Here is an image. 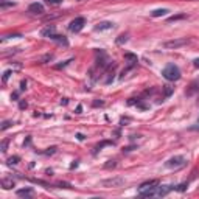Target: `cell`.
I'll list each match as a JSON object with an SVG mask.
<instances>
[{
  "instance_id": "obj_35",
  "label": "cell",
  "mask_w": 199,
  "mask_h": 199,
  "mask_svg": "<svg viewBox=\"0 0 199 199\" xmlns=\"http://www.w3.org/2000/svg\"><path fill=\"white\" fill-rule=\"evenodd\" d=\"M20 89H22V90L26 89V81H22V83H20Z\"/></svg>"
},
{
  "instance_id": "obj_1",
  "label": "cell",
  "mask_w": 199,
  "mask_h": 199,
  "mask_svg": "<svg viewBox=\"0 0 199 199\" xmlns=\"http://www.w3.org/2000/svg\"><path fill=\"white\" fill-rule=\"evenodd\" d=\"M162 76H164L165 79H168V81H177V79H180V70H179L177 65L168 64L164 70H162Z\"/></svg>"
},
{
  "instance_id": "obj_26",
  "label": "cell",
  "mask_w": 199,
  "mask_h": 199,
  "mask_svg": "<svg viewBox=\"0 0 199 199\" xmlns=\"http://www.w3.org/2000/svg\"><path fill=\"white\" fill-rule=\"evenodd\" d=\"M8 143H10V140H8V138H5V140L2 142V146H0V148H2V152H6V149H8Z\"/></svg>"
},
{
  "instance_id": "obj_18",
  "label": "cell",
  "mask_w": 199,
  "mask_h": 199,
  "mask_svg": "<svg viewBox=\"0 0 199 199\" xmlns=\"http://www.w3.org/2000/svg\"><path fill=\"white\" fill-rule=\"evenodd\" d=\"M107 145H114V142H111V140H104V142H101L100 145H97V148H95V152H98L103 146H107Z\"/></svg>"
},
{
  "instance_id": "obj_3",
  "label": "cell",
  "mask_w": 199,
  "mask_h": 199,
  "mask_svg": "<svg viewBox=\"0 0 199 199\" xmlns=\"http://www.w3.org/2000/svg\"><path fill=\"white\" fill-rule=\"evenodd\" d=\"M190 42L188 38H180V39H173V40H166L164 42V47L165 48H179V47H184V45H187Z\"/></svg>"
},
{
  "instance_id": "obj_36",
  "label": "cell",
  "mask_w": 199,
  "mask_h": 199,
  "mask_svg": "<svg viewBox=\"0 0 199 199\" xmlns=\"http://www.w3.org/2000/svg\"><path fill=\"white\" fill-rule=\"evenodd\" d=\"M76 138H78V140H84L86 137H84L83 134H76Z\"/></svg>"
},
{
  "instance_id": "obj_21",
  "label": "cell",
  "mask_w": 199,
  "mask_h": 199,
  "mask_svg": "<svg viewBox=\"0 0 199 199\" xmlns=\"http://www.w3.org/2000/svg\"><path fill=\"white\" fill-rule=\"evenodd\" d=\"M125 59H128V61H132V62H137V56L132 55V53H125Z\"/></svg>"
},
{
  "instance_id": "obj_4",
  "label": "cell",
  "mask_w": 199,
  "mask_h": 199,
  "mask_svg": "<svg viewBox=\"0 0 199 199\" xmlns=\"http://www.w3.org/2000/svg\"><path fill=\"white\" fill-rule=\"evenodd\" d=\"M84 25H86L84 17H75V19L69 24V30L72 31V33H78V31H81L84 28Z\"/></svg>"
},
{
  "instance_id": "obj_6",
  "label": "cell",
  "mask_w": 199,
  "mask_h": 199,
  "mask_svg": "<svg viewBox=\"0 0 199 199\" xmlns=\"http://www.w3.org/2000/svg\"><path fill=\"white\" fill-rule=\"evenodd\" d=\"M28 13H31V14H36V16H40V14H44L45 13V8L42 3H31V5L28 6Z\"/></svg>"
},
{
  "instance_id": "obj_19",
  "label": "cell",
  "mask_w": 199,
  "mask_h": 199,
  "mask_svg": "<svg viewBox=\"0 0 199 199\" xmlns=\"http://www.w3.org/2000/svg\"><path fill=\"white\" fill-rule=\"evenodd\" d=\"M187 14H176V16H171L168 17V22H176V20H180V19H185Z\"/></svg>"
},
{
  "instance_id": "obj_5",
  "label": "cell",
  "mask_w": 199,
  "mask_h": 199,
  "mask_svg": "<svg viewBox=\"0 0 199 199\" xmlns=\"http://www.w3.org/2000/svg\"><path fill=\"white\" fill-rule=\"evenodd\" d=\"M103 187L106 188H118L125 184V177H111V179H104L103 180Z\"/></svg>"
},
{
  "instance_id": "obj_7",
  "label": "cell",
  "mask_w": 199,
  "mask_h": 199,
  "mask_svg": "<svg viewBox=\"0 0 199 199\" xmlns=\"http://www.w3.org/2000/svg\"><path fill=\"white\" fill-rule=\"evenodd\" d=\"M199 92V79H194L190 83V86L187 87V90H185V97H193L194 93Z\"/></svg>"
},
{
  "instance_id": "obj_14",
  "label": "cell",
  "mask_w": 199,
  "mask_h": 199,
  "mask_svg": "<svg viewBox=\"0 0 199 199\" xmlns=\"http://www.w3.org/2000/svg\"><path fill=\"white\" fill-rule=\"evenodd\" d=\"M162 92H164V98H170L171 95H173V92H174V87L171 84H166V86L162 87Z\"/></svg>"
},
{
  "instance_id": "obj_9",
  "label": "cell",
  "mask_w": 199,
  "mask_h": 199,
  "mask_svg": "<svg viewBox=\"0 0 199 199\" xmlns=\"http://www.w3.org/2000/svg\"><path fill=\"white\" fill-rule=\"evenodd\" d=\"M17 196H19V198H31V196H34V190L31 187L20 188V190H17Z\"/></svg>"
},
{
  "instance_id": "obj_33",
  "label": "cell",
  "mask_w": 199,
  "mask_h": 199,
  "mask_svg": "<svg viewBox=\"0 0 199 199\" xmlns=\"http://www.w3.org/2000/svg\"><path fill=\"white\" fill-rule=\"evenodd\" d=\"M104 103L103 101H93V107H98V106H103Z\"/></svg>"
},
{
  "instance_id": "obj_42",
  "label": "cell",
  "mask_w": 199,
  "mask_h": 199,
  "mask_svg": "<svg viewBox=\"0 0 199 199\" xmlns=\"http://www.w3.org/2000/svg\"><path fill=\"white\" fill-rule=\"evenodd\" d=\"M198 121H199V120H198Z\"/></svg>"
},
{
  "instance_id": "obj_23",
  "label": "cell",
  "mask_w": 199,
  "mask_h": 199,
  "mask_svg": "<svg viewBox=\"0 0 199 199\" xmlns=\"http://www.w3.org/2000/svg\"><path fill=\"white\" fill-rule=\"evenodd\" d=\"M14 5H16L14 2H10V3H8V2H5V0H2V2H0V8H2V10H5V8H8V6H14Z\"/></svg>"
},
{
  "instance_id": "obj_28",
  "label": "cell",
  "mask_w": 199,
  "mask_h": 199,
  "mask_svg": "<svg viewBox=\"0 0 199 199\" xmlns=\"http://www.w3.org/2000/svg\"><path fill=\"white\" fill-rule=\"evenodd\" d=\"M11 73H13L11 70H5V73H3V83H6V81H8V78H10V76H11Z\"/></svg>"
},
{
  "instance_id": "obj_38",
  "label": "cell",
  "mask_w": 199,
  "mask_h": 199,
  "mask_svg": "<svg viewBox=\"0 0 199 199\" xmlns=\"http://www.w3.org/2000/svg\"><path fill=\"white\" fill-rule=\"evenodd\" d=\"M67 103H69V100H67V98H62V100H61V104H64V106H65Z\"/></svg>"
},
{
  "instance_id": "obj_17",
  "label": "cell",
  "mask_w": 199,
  "mask_h": 199,
  "mask_svg": "<svg viewBox=\"0 0 199 199\" xmlns=\"http://www.w3.org/2000/svg\"><path fill=\"white\" fill-rule=\"evenodd\" d=\"M128 39H129V36L128 34H120L118 36V38H117V44H118V45H123V44H126V42H128Z\"/></svg>"
},
{
  "instance_id": "obj_41",
  "label": "cell",
  "mask_w": 199,
  "mask_h": 199,
  "mask_svg": "<svg viewBox=\"0 0 199 199\" xmlns=\"http://www.w3.org/2000/svg\"><path fill=\"white\" fill-rule=\"evenodd\" d=\"M198 104H199V98H198Z\"/></svg>"
},
{
  "instance_id": "obj_8",
  "label": "cell",
  "mask_w": 199,
  "mask_h": 199,
  "mask_svg": "<svg viewBox=\"0 0 199 199\" xmlns=\"http://www.w3.org/2000/svg\"><path fill=\"white\" fill-rule=\"evenodd\" d=\"M171 190H174V187L171 185H157V191H156V196H166Z\"/></svg>"
},
{
  "instance_id": "obj_32",
  "label": "cell",
  "mask_w": 199,
  "mask_h": 199,
  "mask_svg": "<svg viewBox=\"0 0 199 199\" xmlns=\"http://www.w3.org/2000/svg\"><path fill=\"white\" fill-rule=\"evenodd\" d=\"M58 185H59L61 188H72V185H70V184H67V182H59Z\"/></svg>"
},
{
  "instance_id": "obj_10",
  "label": "cell",
  "mask_w": 199,
  "mask_h": 199,
  "mask_svg": "<svg viewBox=\"0 0 199 199\" xmlns=\"http://www.w3.org/2000/svg\"><path fill=\"white\" fill-rule=\"evenodd\" d=\"M114 28V24L112 22H100V24L95 26V31H106V30H112Z\"/></svg>"
},
{
  "instance_id": "obj_20",
  "label": "cell",
  "mask_w": 199,
  "mask_h": 199,
  "mask_svg": "<svg viewBox=\"0 0 199 199\" xmlns=\"http://www.w3.org/2000/svg\"><path fill=\"white\" fill-rule=\"evenodd\" d=\"M19 160H20L19 156H13L8 159V165H16V164H19Z\"/></svg>"
},
{
  "instance_id": "obj_29",
  "label": "cell",
  "mask_w": 199,
  "mask_h": 199,
  "mask_svg": "<svg viewBox=\"0 0 199 199\" xmlns=\"http://www.w3.org/2000/svg\"><path fill=\"white\" fill-rule=\"evenodd\" d=\"M51 59H53V55L50 53V55H45V56L42 58V61H40V62H47V61H51Z\"/></svg>"
},
{
  "instance_id": "obj_39",
  "label": "cell",
  "mask_w": 199,
  "mask_h": 199,
  "mask_svg": "<svg viewBox=\"0 0 199 199\" xmlns=\"http://www.w3.org/2000/svg\"><path fill=\"white\" fill-rule=\"evenodd\" d=\"M81 111H83V106H78V107H76V114H81Z\"/></svg>"
},
{
  "instance_id": "obj_16",
  "label": "cell",
  "mask_w": 199,
  "mask_h": 199,
  "mask_svg": "<svg viewBox=\"0 0 199 199\" xmlns=\"http://www.w3.org/2000/svg\"><path fill=\"white\" fill-rule=\"evenodd\" d=\"M168 13H170V11L166 10V8H162V10H154V11L151 13V16H152V17H162V16H166Z\"/></svg>"
},
{
  "instance_id": "obj_31",
  "label": "cell",
  "mask_w": 199,
  "mask_h": 199,
  "mask_svg": "<svg viewBox=\"0 0 199 199\" xmlns=\"http://www.w3.org/2000/svg\"><path fill=\"white\" fill-rule=\"evenodd\" d=\"M56 152V146H51V148H48V151H45V154H55Z\"/></svg>"
},
{
  "instance_id": "obj_12",
  "label": "cell",
  "mask_w": 199,
  "mask_h": 199,
  "mask_svg": "<svg viewBox=\"0 0 199 199\" xmlns=\"http://www.w3.org/2000/svg\"><path fill=\"white\" fill-rule=\"evenodd\" d=\"M156 185H159V180H157V179L146 180V182H143V184L138 187V191H142V190H146V188H151V187H156Z\"/></svg>"
},
{
  "instance_id": "obj_30",
  "label": "cell",
  "mask_w": 199,
  "mask_h": 199,
  "mask_svg": "<svg viewBox=\"0 0 199 199\" xmlns=\"http://www.w3.org/2000/svg\"><path fill=\"white\" fill-rule=\"evenodd\" d=\"M104 166H106V168H115L117 164H115V160H109V164H106Z\"/></svg>"
},
{
  "instance_id": "obj_15",
  "label": "cell",
  "mask_w": 199,
  "mask_h": 199,
  "mask_svg": "<svg viewBox=\"0 0 199 199\" xmlns=\"http://www.w3.org/2000/svg\"><path fill=\"white\" fill-rule=\"evenodd\" d=\"M0 184H2V187L5 190H10V188H13L16 185V182L13 179H2V180H0Z\"/></svg>"
},
{
  "instance_id": "obj_34",
  "label": "cell",
  "mask_w": 199,
  "mask_h": 199,
  "mask_svg": "<svg viewBox=\"0 0 199 199\" xmlns=\"http://www.w3.org/2000/svg\"><path fill=\"white\" fill-rule=\"evenodd\" d=\"M19 107H20V109H25V107H26V101H20L19 103Z\"/></svg>"
},
{
  "instance_id": "obj_24",
  "label": "cell",
  "mask_w": 199,
  "mask_h": 199,
  "mask_svg": "<svg viewBox=\"0 0 199 199\" xmlns=\"http://www.w3.org/2000/svg\"><path fill=\"white\" fill-rule=\"evenodd\" d=\"M72 61H73V59L64 61V62H62V64H56V65H55V69H56V70H61V69H64V67H65V65H69V64H70Z\"/></svg>"
},
{
  "instance_id": "obj_25",
  "label": "cell",
  "mask_w": 199,
  "mask_h": 199,
  "mask_svg": "<svg viewBox=\"0 0 199 199\" xmlns=\"http://www.w3.org/2000/svg\"><path fill=\"white\" fill-rule=\"evenodd\" d=\"M187 187H188V184L184 182V184L177 185V187H174V190H177V191H185V190H187Z\"/></svg>"
},
{
  "instance_id": "obj_40",
  "label": "cell",
  "mask_w": 199,
  "mask_h": 199,
  "mask_svg": "<svg viewBox=\"0 0 199 199\" xmlns=\"http://www.w3.org/2000/svg\"><path fill=\"white\" fill-rule=\"evenodd\" d=\"M76 166H78V160H75V164H72L70 168H76Z\"/></svg>"
},
{
  "instance_id": "obj_27",
  "label": "cell",
  "mask_w": 199,
  "mask_h": 199,
  "mask_svg": "<svg viewBox=\"0 0 199 199\" xmlns=\"http://www.w3.org/2000/svg\"><path fill=\"white\" fill-rule=\"evenodd\" d=\"M64 0H45V3H48V5H59Z\"/></svg>"
},
{
  "instance_id": "obj_22",
  "label": "cell",
  "mask_w": 199,
  "mask_h": 199,
  "mask_svg": "<svg viewBox=\"0 0 199 199\" xmlns=\"http://www.w3.org/2000/svg\"><path fill=\"white\" fill-rule=\"evenodd\" d=\"M11 126H13V121L6 120V121H3V123H2V126H0V129H2V131H6L8 128H11Z\"/></svg>"
},
{
  "instance_id": "obj_2",
  "label": "cell",
  "mask_w": 199,
  "mask_h": 199,
  "mask_svg": "<svg viewBox=\"0 0 199 199\" xmlns=\"http://www.w3.org/2000/svg\"><path fill=\"white\" fill-rule=\"evenodd\" d=\"M185 162L187 160H185L184 156H174V157H171V159H168L165 162V166L166 168H171V170H177V168L185 165Z\"/></svg>"
},
{
  "instance_id": "obj_13",
  "label": "cell",
  "mask_w": 199,
  "mask_h": 199,
  "mask_svg": "<svg viewBox=\"0 0 199 199\" xmlns=\"http://www.w3.org/2000/svg\"><path fill=\"white\" fill-rule=\"evenodd\" d=\"M50 39H51V40H56L58 44H62V45H65V47L69 45V40L65 39V36H61V34H56V33H55Z\"/></svg>"
},
{
  "instance_id": "obj_37",
  "label": "cell",
  "mask_w": 199,
  "mask_h": 199,
  "mask_svg": "<svg viewBox=\"0 0 199 199\" xmlns=\"http://www.w3.org/2000/svg\"><path fill=\"white\" fill-rule=\"evenodd\" d=\"M193 64H194V67H198V69H199V58H198V59H194V61H193Z\"/></svg>"
},
{
  "instance_id": "obj_11",
  "label": "cell",
  "mask_w": 199,
  "mask_h": 199,
  "mask_svg": "<svg viewBox=\"0 0 199 199\" xmlns=\"http://www.w3.org/2000/svg\"><path fill=\"white\" fill-rule=\"evenodd\" d=\"M55 25H48V26H45V28L40 30V34L44 36V38H51L53 34H55Z\"/></svg>"
}]
</instances>
